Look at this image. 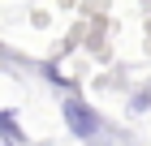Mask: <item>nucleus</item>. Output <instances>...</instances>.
<instances>
[{
  "label": "nucleus",
  "instance_id": "nucleus-1",
  "mask_svg": "<svg viewBox=\"0 0 151 146\" xmlns=\"http://www.w3.org/2000/svg\"><path fill=\"white\" fill-rule=\"evenodd\" d=\"M65 120H69L73 137H95L99 133V116H95L82 99H65Z\"/></svg>",
  "mask_w": 151,
  "mask_h": 146
},
{
  "label": "nucleus",
  "instance_id": "nucleus-2",
  "mask_svg": "<svg viewBox=\"0 0 151 146\" xmlns=\"http://www.w3.org/2000/svg\"><path fill=\"white\" fill-rule=\"evenodd\" d=\"M0 137L9 146H22V129H17V120H13L9 112H0Z\"/></svg>",
  "mask_w": 151,
  "mask_h": 146
}]
</instances>
